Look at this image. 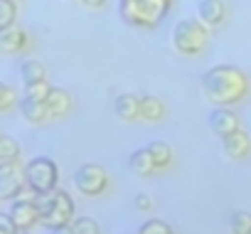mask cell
Instances as JSON below:
<instances>
[{"mask_svg": "<svg viewBox=\"0 0 251 234\" xmlns=\"http://www.w3.org/2000/svg\"><path fill=\"white\" fill-rule=\"evenodd\" d=\"M251 81L234 64H214L202 77V91L214 106H234L249 96Z\"/></svg>", "mask_w": 251, "mask_h": 234, "instance_id": "6da1fadb", "label": "cell"}, {"mask_svg": "<svg viewBox=\"0 0 251 234\" xmlns=\"http://www.w3.org/2000/svg\"><path fill=\"white\" fill-rule=\"evenodd\" d=\"M173 10V0H118V15L126 25L155 30Z\"/></svg>", "mask_w": 251, "mask_h": 234, "instance_id": "7a4b0ae2", "label": "cell"}, {"mask_svg": "<svg viewBox=\"0 0 251 234\" xmlns=\"http://www.w3.org/2000/svg\"><path fill=\"white\" fill-rule=\"evenodd\" d=\"M37 205H40V224H45L47 229L72 224V219H74V200L69 192H64L59 187L47 195H40Z\"/></svg>", "mask_w": 251, "mask_h": 234, "instance_id": "3957f363", "label": "cell"}, {"mask_svg": "<svg viewBox=\"0 0 251 234\" xmlns=\"http://www.w3.org/2000/svg\"><path fill=\"white\" fill-rule=\"evenodd\" d=\"M209 30L200 20H180L173 30V47L182 57H197L207 50Z\"/></svg>", "mask_w": 251, "mask_h": 234, "instance_id": "277c9868", "label": "cell"}, {"mask_svg": "<svg viewBox=\"0 0 251 234\" xmlns=\"http://www.w3.org/2000/svg\"><path fill=\"white\" fill-rule=\"evenodd\" d=\"M25 185L32 187L37 195H47L57 190L59 185V168L52 158L37 156L30 163H25Z\"/></svg>", "mask_w": 251, "mask_h": 234, "instance_id": "5b68a950", "label": "cell"}, {"mask_svg": "<svg viewBox=\"0 0 251 234\" xmlns=\"http://www.w3.org/2000/svg\"><path fill=\"white\" fill-rule=\"evenodd\" d=\"M74 185L84 197H99L108 190V173L99 163H84L74 173Z\"/></svg>", "mask_w": 251, "mask_h": 234, "instance_id": "8992f818", "label": "cell"}, {"mask_svg": "<svg viewBox=\"0 0 251 234\" xmlns=\"http://www.w3.org/2000/svg\"><path fill=\"white\" fill-rule=\"evenodd\" d=\"M25 187V165L20 160L0 163V202H13Z\"/></svg>", "mask_w": 251, "mask_h": 234, "instance_id": "52a82bcc", "label": "cell"}, {"mask_svg": "<svg viewBox=\"0 0 251 234\" xmlns=\"http://www.w3.org/2000/svg\"><path fill=\"white\" fill-rule=\"evenodd\" d=\"M8 214L13 217V222L18 224L20 232L23 229H35L40 224V205H37V200H20V197H15Z\"/></svg>", "mask_w": 251, "mask_h": 234, "instance_id": "ba28073f", "label": "cell"}, {"mask_svg": "<svg viewBox=\"0 0 251 234\" xmlns=\"http://www.w3.org/2000/svg\"><path fill=\"white\" fill-rule=\"evenodd\" d=\"M226 15H229V8L224 0H200L197 5V20L207 30H217L219 25H224Z\"/></svg>", "mask_w": 251, "mask_h": 234, "instance_id": "9c48e42d", "label": "cell"}, {"mask_svg": "<svg viewBox=\"0 0 251 234\" xmlns=\"http://www.w3.org/2000/svg\"><path fill=\"white\" fill-rule=\"evenodd\" d=\"M209 129H212V133H217L219 138H224V136L239 131L241 124H239V116L231 111V106H217L209 113Z\"/></svg>", "mask_w": 251, "mask_h": 234, "instance_id": "30bf717a", "label": "cell"}, {"mask_svg": "<svg viewBox=\"0 0 251 234\" xmlns=\"http://www.w3.org/2000/svg\"><path fill=\"white\" fill-rule=\"evenodd\" d=\"M30 47V35L20 25H8L0 30V52L5 54H20Z\"/></svg>", "mask_w": 251, "mask_h": 234, "instance_id": "8fae6325", "label": "cell"}, {"mask_svg": "<svg viewBox=\"0 0 251 234\" xmlns=\"http://www.w3.org/2000/svg\"><path fill=\"white\" fill-rule=\"evenodd\" d=\"M222 148H224V156L229 160H246L251 156V136L239 129V131L222 138Z\"/></svg>", "mask_w": 251, "mask_h": 234, "instance_id": "7c38bea8", "label": "cell"}, {"mask_svg": "<svg viewBox=\"0 0 251 234\" xmlns=\"http://www.w3.org/2000/svg\"><path fill=\"white\" fill-rule=\"evenodd\" d=\"M113 113L126 124L138 121L141 119V96H136V94H118L113 99Z\"/></svg>", "mask_w": 251, "mask_h": 234, "instance_id": "4fadbf2b", "label": "cell"}, {"mask_svg": "<svg viewBox=\"0 0 251 234\" xmlns=\"http://www.w3.org/2000/svg\"><path fill=\"white\" fill-rule=\"evenodd\" d=\"M72 94L64 91V89H57L52 86L47 99H45V106H47V113H50V119H62V116H67L72 111Z\"/></svg>", "mask_w": 251, "mask_h": 234, "instance_id": "5bb4252c", "label": "cell"}, {"mask_svg": "<svg viewBox=\"0 0 251 234\" xmlns=\"http://www.w3.org/2000/svg\"><path fill=\"white\" fill-rule=\"evenodd\" d=\"M18 108H20V113H23V119H25L27 124H32V126H42L45 121H50V113H47L45 101H35V99L23 96V99L18 101Z\"/></svg>", "mask_w": 251, "mask_h": 234, "instance_id": "9a60e30c", "label": "cell"}, {"mask_svg": "<svg viewBox=\"0 0 251 234\" xmlns=\"http://www.w3.org/2000/svg\"><path fill=\"white\" fill-rule=\"evenodd\" d=\"M163 119H165V104L153 94H143L141 96V121L160 124Z\"/></svg>", "mask_w": 251, "mask_h": 234, "instance_id": "2e32d148", "label": "cell"}, {"mask_svg": "<svg viewBox=\"0 0 251 234\" xmlns=\"http://www.w3.org/2000/svg\"><path fill=\"white\" fill-rule=\"evenodd\" d=\"M146 148H148V153H151V158L155 163V170H165V168L173 165V148L165 141H153Z\"/></svg>", "mask_w": 251, "mask_h": 234, "instance_id": "e0dca14e", "label": "cell"}, {"mask_svg": "<svg viewBox=\"0 0 251 234\" xmlns=\"http://www.w3.org/2000/svg\"><path fill=\"white\" fill-rule=\"evenodd\" d=\"M128 165H131L133 175H138V178H148V175L155 173V163H153L148 148H138V151L131 156V163H128Z\"/></svg>", "mask_w": 251, "mask_h": 234, "instance_id": "ac0fdd59", "label": "cell"}, {"mask_svg": "<svg viewBox=\"0 0 251 234\" xmlns=\"http://www.w3.org/2000/svg\"><path fill=\"white\" fill-rule=\"evenodd\" d=\"M20 79H23L25 86H27V84L45 81V79H47V69H45L42 62H37V59H27V62L20 64Z\"/></svg>", "mask_w": 251, "mask_h": 234, "instance_id": "d6986e66", "label": "cell"}, {"mask_svg": "<svg viewBox=\"0 0 251 234\" xmlns=\"http://www.w3.org/2000/svg\"><path fill=\"white\" fill-rule=\"evenodd\" d=\"M20 160V143L13 136H0V163Z\"/></svg>", "mask_w": 251, "mask_h": 234, "instance_id": "ffe728a7", "label": "cell"}, {"mask_svg": "<svg viewBox=\"0 0 251 234\" xmlns=\"http://www.w3.org/2000/svg\"><path fill=\"white\" fill-rule=\"evenodd\" d=\"M72 229L74 234H101V224L94 217H74Z\"/></svg>", "mask_w": 251, "mask_h": 234, "instance_id": "44dd1931", "label": "cell"}, {"mask_svg": "<svg viewBox=\"0 0 251 234\" xmlns=\"http://www.w3.org/2000/svg\"><path fill=\"white\" fill-rule=\"evenodd\" d=\"M229 227H231V234H249L251 232V212H244V209L234 212Z\"/></svg>", "mask_w": 251, "mask_h": 234, "instance_id": "7402d4cb", "label": "cell"}, {"mask_svg": "<svg viewBox=\"0 0 251 234\" xmlns=\"http://www.w3.org/2000/svg\"><path fill=\"white\" fill-rule=\"evenodd\" d=\"M18 101H20V99H18L15 89H13L10 84H5V81H0V113H5V111L15 108Z\"/></svg>", "mask_w": 251, "mask_h": 234, "instance_id": "603a6c76", "label": "cell"}, {"mask_svg": "<svg viewBox=\"0 0 251 234\" xmlns=\"http://www.w3.org/2000/svg\"><path fill=\"white\" fill-rule=\"evenodd\" d=\"M18 18V5L15 0H0V30L13 25Z\"/></svg>", "mask_w": 251, "mask_h": 234, "instance_id": "cb8c5ba5", "label": "cell"}, {"mask_svg": "<svg viewBox=\"0 0 251 234\" xmlns=\"http://www.w3.org/2000/svg\"><path fill=\"white\" fill-rule=\"evenodd\" d=\"M138 234H175V232H173V227H170L168 222H163V219H148V222L141 224Z\"/></svg>", "mask_w": 251, "mask_h": 234, "instance_id": "d4e9b609", "label": "cell"}, {"mask_svg": "<svg viewBox=\"0 0 251 234\" xmlns=\"http://www.w3.org/2000/svg\"><path fill=\"white\" fill-rule=\"evenodd\" d=\"M50 89H52V84H47V79L45 81H37V84H27L25 86V96L27 99H35V101H45L47 94H50Z\"/></svg>", "mask_w": 251, "mask_h": 234, "instance_id": "484cf974", "label": "cell"}, {"mask_svg": "<svg viewBox=\"0 0 251 234\" xmlns=\"http://www.w3.org/2000/svg\"><path fill=\"white\" fill-rule=\"evenodd\" d=\"M153 205H155V200H153L151 195H146V192H138V195L133 197V207H136L138 212H151Z\"/></svg>", "mask_w": 251, "mask_h": 234, "instance_id": "4316f807", "label": "cell"}, {"mask_svg": "<svg viewBox=\"0 0 251 234\" xmlns=\"http://www.w3.org/2000/svg\"><path fill=\"white\" fill-rule=\"evenodd\" d=\"M0 234H20V229L10 214H0Z\"/></svg>", "mask_w": 251, "mask_h": 234, "instance_id": "83f0119b", "label": "cell"}, {"mask_svg": "<svg viewBox=\"0 0 251 234\" xmlns=\"http://www.w3.org/2000/svg\"><path fill=\"white\" fill-rule=\"evenodd\" d=\"M79 3H81L84 8H89V10H101L108 0H79Z\"/></svg>", "mask_w": 251, "mask_h": 234, "instance_id": "f1b7e54d", "label": "cell"}, {"mask_svg": "<svg viewBox=\"0 0 251 234\" xmlns=\"http://www.w3.org/2000/svg\"><path fill=\"white\" fill-rule=\"evenodd\" d=\"M52 234H74V229H72V224H64V227H57V229H50Z\"/></svg>", "mask_w": 251, "mask_h": 234, "instance_id": "f546056e", "label": "cell"}, {"mask_svg": "<svg viewBox=\"0 0 251 234\" xmlns=\"http://www.w3.org/2000/svg\"><path fill=\"white\" fill-rule=\"evenodd\" d=\"M20 234H32V229H23V232H20Z\"/></svg>", "mask_w": 251, "mask_h": 234, "instance_id": "4dcf8cb0", "label": "cell"}, {"mask_svg": "<svg viewBox=\"0 0 251 234\" xmlns=\"http://www.w3.org/2000/svg\"><path fill=\"white\" fill-rule=\"evenodd\" d=\"M69 3H79V0H69Z\"/></svg>", "mask_w": 251, "mask_h": 234, "instance_id": "1f68e13d", "label": "cell"}, {"mask_svg": "<svg viewBox=\"0 0 251 234\" xmlns=\"http://www.w3.org/2000/svg\"><path fill=\"white\" fill-rule=\"evenodd\" d=\"M249 234H251V232H249Z\"/></svg>", "mask_w": 251, "mask_h": 234, "instance_id": "d6a6232c", "label": "cell"}]
</instances>
